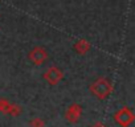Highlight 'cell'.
<instances>
[{
  "mask_svg": "<svg viewBox=\"0 0 135 127\" xmlns=\"http://www.w3.org/2000/svg\"><path fill=\"white\" fill-rule=\"evenodd\" d=\"M111 90H113V86L106 78H98L90 85V93L99 99L106 98L111 93Z\"/></svg>",
  "mask_w": 135,
  "mask_h": 127,
  "instance_id": "cell-1",
  "label": "cell"
},
{
  "mask_svg": "<svg viewBox=\"0 0 135 127\" xmlns=\"http://www.w3.org/2000/svg\"><path fill=\"white\" fill-rule=\"evenodd\" d=\"M114 119L122 126V127H127L134 122V114L128 107H122L120 110H118L114 114Z\"/></svg>",
  "mask_w": 135,
  "mask_h": 127,
  "instance_id": "cell-2",
  "label": "cell"
},
{
  "mask_svg": "<svg viewBox=\"0 0 135 127\" xmlns=\"http://www.w3.org/2000/svg\"><path fill=\"white\" fill-rule=\"evenodd\" d=\"M62 77H64L62 72H61L60 69H57V68H49V69L44 73L45 81H46L48 84H50V85H57V84L62 80Z\"/></svg>",
  "mask_w": 135,
  "mask_h": 127,
  "instance_id": "cell-3",
  "label": "cell"
},
{
  "mask_svg": "<svg viewBox=\"0 0 135 127\" xmlns=\"http://www.w3.org/2000/svg\"><path fill=\"white\" fill-rule=\"evenodd\" d=\"M81 114H82L81 106L77 105V103H73V105L69 106V109H68V111H66V119L69 122H72V123H76L80 119Z\"/></svg>",
  "mask_w": 135,
  "mask_h": 127,
  "instance_id": "cell-4",
  "label": "cell"
},
{
  "mask_svg": "<svg viewBox=\"0 0 135 127\" xmlns=\"http://www.w3.org/2000/svg\"><path fill=\"white\" fill-rule=\"evenodd\" d=\"M29 58H31V61L35 64V65H40V64H42L44 60L46 58V53H45L44 49L36 48V49L29 54Z\"/></svg>",
  "mask_w": 135,
  "mask_h": 127,
  "instance_id": "cell-5",
  "label": "cell"
},
{
  "mask_svg": "<svg viewBox=\"0 0 135 127\" xmlns=\"http://www.w3.org/2000/svg\"><path fill=\"white\" fill-rule=\"evenodd\" d=\"M44 120L40 119V118H33L31 122H29V126L31 127H44Z\"/></svg>",
  "mask_w": 135,
  "mask_h": 127,
  "instance_id": "cell-6",
  "label": "cell"
},
{
  "mask_svg": "<svg viewBox=\"0 0 135 127\" xmlns=\"http://www.w3.org/2000/svg\"><path fill=\"white\" fill-rule=\"evenodd\" d=\"M11 103L6 99H0V111L2 113H8V109H9Z\"/></svg>",
  "mask_w": 135,
  "mask_h": 127,
  "instance_id": "cell-7",
  "label": "cell"
},
{
  "mask_svg": "<svg viewBox=\"0 0 135 127\" xmlns=\"http://www.w3.org/2000/svg\"><path fill=\"white\" fill-rule=\"evenodd\" d=\"M20 107L17 106V105H11L9 106V109H8V114H11V115H13V116H16L17 114H20Z\"/></svg>",
  "mask_w": 135,
  "mask_h": 127,
  "instance_id": "cell-8",
  "label": "cell"
},
{
  "mask_svg": "<svg viewBox=\"0 0 135 127\" xmlns=\"http://www.w3.org/2000/svg\"><path fill=\"white\" fill-rule=\"evenodd\" d=\"M91 127H106V126H105L102 122H97V123H95L94 126H91Z\"/></svg>",
  "mask_w": 135,
  "mask_h": 127,
  "instance_id": "cell-9",
  "label": "cell"
}]
</instances>
